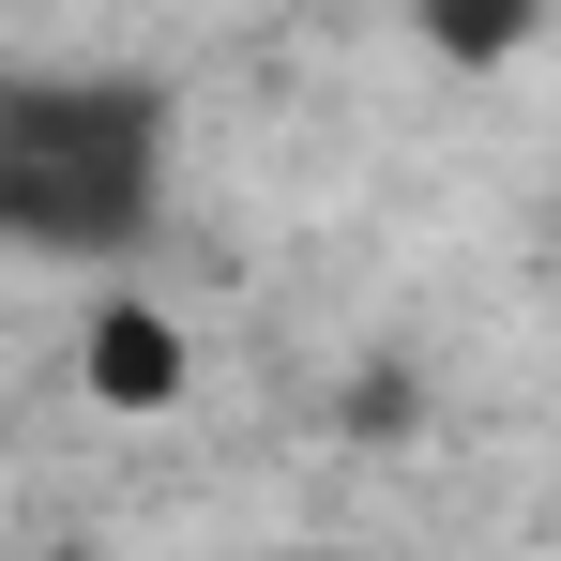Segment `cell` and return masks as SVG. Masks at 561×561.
Returning a JSON list of instances; mask_svg holds the SVG:
<instances>
[{
    "instance_id": "6da1fadb",
    "label": "cell",
    "mask_w": 561,
    "mask_h": 561,
    "mask_svg": "<svg viewBox=\"0 0 561 561\" xmlns=\"http://www.w3.org/2000/svg\"><path fill=\"white\" fill-rule=\"evenodd\" d=\"M168 92L152 77H15L0 92V228L31 259H106L152 228Z\"/></svg>"
},
{
    "instance_id": "7a4b0ae2",
    "label": "cell",
    "mask_w": 561,
    "mask_h": 561,
    "mask_svg": "<svg viewBox=\"0 0 561 561\" xmlns=\"http://www.w3.org/2000/svg\"><path fill=\"white\" fill-rule=\"evenodd\" d=\"M77 365H92V394H106V410H168V394H183V319H152V304H106Z\"/></svg>"
},
{
    "instance_id": "3957f363",
    "label": "cell",
    "mask_w": 561,
    "mask_h": 561,
    "mask_svg": "<svg viewBox=\"0 0 561 561\" xmlns=\"http://www.w3.org/2000/svg\"><path fill=\"white\" fill-rule=\"evenodd\" d=\"M531 15H547V0H425V46H440L456 77H501V61L531 46Z\"/></svg>"
}]
</instances>
